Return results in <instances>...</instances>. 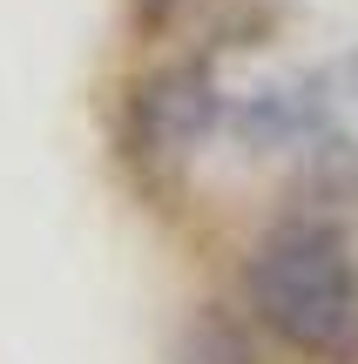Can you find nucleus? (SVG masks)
Segmentation results:
<instances>
[{"mask_svg":"<svg viewBox=\"0 0 358 364\" xmlns=\"http://www.w3.org/2000/svg\"><path fill=\"white\" fill-rule=\"evenodd\" d=\"M251 304L291 351L325 364L358 358V277L332 223H278L251 257Z\"/></svg>","mask_w":358,"mask_h":364,"instance_id":"obj_1","label":"nucleus"},{"mask_svg":"<svg viewBox=\"0 0 358 364\" xmlns=\"http://www.w3.org/2000/svg\"><path fill=\"white\" fill-rule=\"evenodd\" d=\"M189 364H251L237 344V331L223 324V317H203L196 331H189Z\"/></svg>","mask_w":358,"mask_h":364,"instance_id":"obj_3","label":"nucleus"},{"mask_svg":"<svg viewBox=\"0 0 358 364\" xmlns=\"http://www.w3.org/2000/svg\"><path fill=\"white\" fill-rule=\"evenodd\" d=\"M216 81L203 61H176L135 88V142L149 156H189L216 129Z\"/></svg>","mask_w":358,"mask_h":364,"instance_id":"obj_2","label":"nucleus"}]
</instances>
